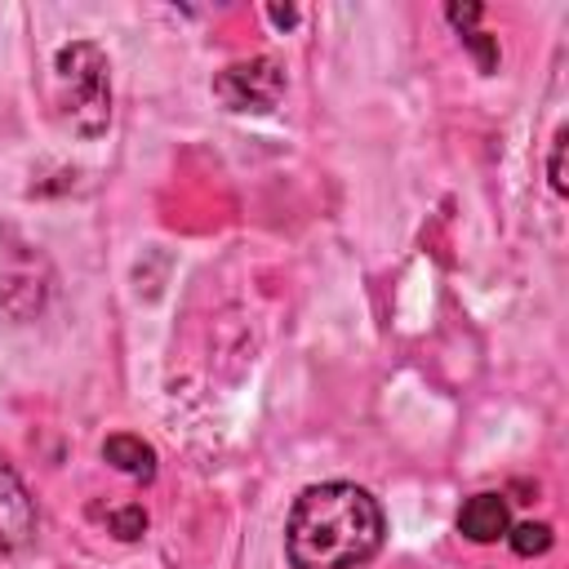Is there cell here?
Returning a JSON list of instances; mask_svg holds the SVG:
<instances>
[{
    "label": "cell",
    "instance_id": "obj_1",
    "mask_svg": "<svg viewBox=\"0 0 569 569\" xmlns=\"http://www.w3.org/2000/svg\"><path fill=\"white\" fill-rule=\"evenodd\" d=\"M387 516L365 485H307L284 520L289 569H360L382 551Z\"/></svg>",
    "mask_w": 569,
    "mask_h": 569
},
{
    "label": "cell",
    "instance_id": "obj_2",
    "mask_svg": "<svg viewBox=\"0 0 569 569\" xmlns=\"http://www.w3.org/2000/svg\"><path fill=\"white\" fill-rule=\"evenodd\" d=\"M53 111L58 124L84 142L111 124V62L93 40H67L53 53Z\"/></svg>",
    "mask_w": 569,
    "mask_h": 569
},
{
    "label": "cell",
    "instance_id": "obj_3",
    "mask_svg": "<svg viewBox=\"0 0 569 569\" xmlns=\"http://www.w3.org/2000/svg\"><path fill=\"white\" fill-rule=\"evenodd\" d=\"M280 93H284V67L271 53H258L249 62H231L213 76V98L240 116L244 111H253V116L271 111L280 102Z\"/></svg>",
    "mask_w": 569,
    "mask_h": 569
},
{
    "label": "cell",
    "instance_id": "obj_4",
    "mask_svg": "<svg viewBox=\"0 0 569 569\" xmlns=\"http://www.w3.org/2000/svg\"><path fill=\"white\" fill-rule=\"evenodd\" d=\"M36 525H40L36 498L0 453V551H22L36 538Z\"/></svg>",
    "mask_w": 569,
    "mask_h": 569
},
{
    "label": "cell",
    "instance_id": "obj_5",
    "mask_svg": "<svg viewBox=\"0 0 569 569\" xmlns=\"http://www.w3.org/2000/svg\"><path fill=\"white\" fill-rule=\"evenodd\" d=\"M507 529H511V507H507V498L502 493H493V489H485V493H471L462 507H458V533L467 538V542H498V538H507Z\"/></svg>",
    "mask_w": 569,
    "mask_h": 569
},
{
    "label": "cell",
    "instance_id": "obj_6",
    "mask_svg": "<svg viewBox=\"0 0 569 569\" xmlns=\"http://www.w3.org/2000/svg\"><path fill=\"white\" fill-rule=\"evenodd\" d=\"M102 458H107L116 471L133 476V480H156V449H151L142 436H129V431L107 436V440H102Z\"/></svg>",
    "mask_w": 569,
    "mask_h": 569
},
{
    "label": "cell",
    "instance_id": "obj_7",
    "mask_svg": "<svg viewBox=\"0 0 569 569\" xmlns=\"http://www.w3.org/2000/svg\"><path fill=\"white\" fill-rule=\"evenodd\" d=\"M507 542H511L516 556H542V551H551L556 533H551V525H542V520H520V525L507 529Z\"/></svg>",
    "mask_w": 569,
    "mask_h": 569
},
{
    "label": "cell",
    "instance_id": "obj_8",
    "mask_svg": "<svg viewBox=\"0 0 569 569\" xmlns=\"http://www.w3.org/2000/svg\"><path fill=\"white\" fill-rule=\"evenodd\" d=\"M565 147H569V129H556V138H551V160H547V178H551V191H556V196L569 191V178H565Z\"/></svg>",
    "mask_w": 569,
    "mask_h": 569
},
{
    "label": "cell",
    "instance_id": "obj_9",
    "mask_svg": "<svg viewBox=\"0 0 569 569\" xmlns=\"http://www.w3.org/2000/svg\"><path fill=\"white\" fill-rule=\"evenodd\" d=\"M111 525H116L120 538H142L147 511H142V507H120V511H111Z\"/></svg>",
    "mask_w": 569,
    "mask_h": 569
},
{
    "label": "cell",
    "instance_id": "obj_10",
    "mask_svg": "<svg viewBox=\"0 0 569 569\" xmlns=\"http://www.w3.org/2000/svg\"><path fill=\"white\" fill-rule=\"evenodd\" d=\"M267 13H271V22H276V27H293V22H298V13H293V9H267Z\"/></svg>",
    "mask_w": 569,
    "mask_h": 569
}]
</instances>
